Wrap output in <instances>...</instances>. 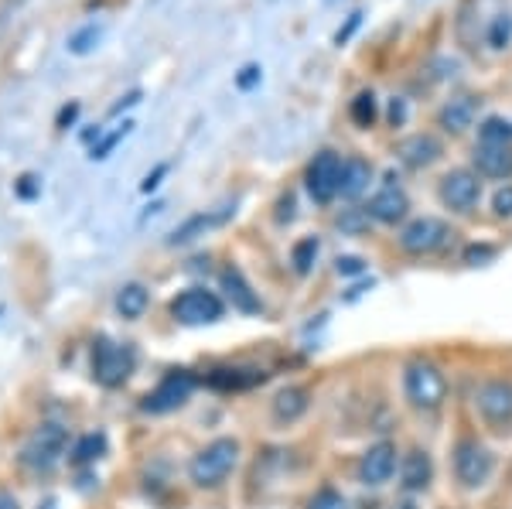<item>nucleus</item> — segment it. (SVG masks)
<instances>
[{"label": "nucleus", "instance_id": "nucleus-36", "mask_svg": "<svg viewBox=\"0 0 512 509\" xmlns=\"http://www.w3.org/2000/svg\"><path fill=\"white\" fill-rule=\"evenodd\" d=\"M390 120H393V127H396V123L407 120V106H403V100H393L390 103Z\"/></svg>", "mask_w": 512, "mask_h": 509}, {"label": "nucleus", "instance_id": "nucleus-34", "mask_svg": "<svg viewBox=\"0 0 512 509\" xmlns=\"http://www.w3.org/2000/svg\"><path fill=\"white\" fill-rule=\"evenodd\" d=\"M359 18H362V14H352V18H349V24H345V28H342V31H338V35H335V45H345V41H349V35H352V31L359 28Z\"/></svg>", "mask_w": 512, "mask_h": 509}, {"label": "nucleus", "instance_id": "nucleus-23", "mask_svg": "<svg viewBox=\"0 0 512 509\" xmlns=\"http://www.w3.org/2000/svg\"><path fill=\"white\" fill-rule=\"evenodd\" d=\"M99 38H103V24H86V28H79L76 35L69 38V52L72 55H89L99 45Z\"/></svg>", "mask_w": 512, "mask_h": 509}, {"label": "nucleus", "instance_id": "nucleus-9", "mask_svg": "<svg viewBox=\"0 0 512 509\" xmlns=\"http://www.w3.org/2000/svg\"><path fill=\"white\" fill-rule=\"evenodd\" d=\"M448 236H451L448 223L424 216V219H414V223L403 229L400 246L407 253H434V250H441V246L448 243Z\"/></svg>", "mask_w": 512, "mask_h": 509}, {"label": "nucleus", "instance_id": "nucleus-11", "mask_svg": "<svg viewBox=\"0 0 512 509\" xmlns=\"http://www.w3.org/2000/svg\"><path fill=\"white\" fill-rule=\"evenodd\" d=\"M396 472V448L390 441H379L362 455V465H359V475L366 486H383L390 482V475Z\"/></svg>", "mask_w": 512, "mask_h": 509}, {"label": "nucleus", "instance_id": "nucleus-18", "mask_svg": "<svg viewBox=\"0 0 512 509\" xmlns=\"http://www.w3.org/2000/svg\"><path fill=\"white\" fill-rule=\"evenodd\" d=\"M304 410H308V390L287 387V390L277 393V400H274V417H277V421H297Z\"/></svg>", "mask_w": 512, "mask_h": 509}, {"label": "nucleus", "instance_id": "nucleus-20", "mask_svg": "<svg viewBox=\"0 0 512 509\" xmlns=\"http://www.w3.org/2000/svg\"><path fill=\"white\" fill-rule=\"evenodd\" d=\"M222 284H226L229 298L236 301V308H239V311H260V301L253 298V291L246 287V281H243V274H239V270L229 267L226 274H222Z\"/></svg>", "mask_w": 512, "mask_h": 509}, {"label": "nucleus", "instance_id": "nucleus-37", "mask_svg": "<svg viewBox=\"0 0 512 509\" xmlns=\"http://www.w3.org/2000/svg\"><path fill=\"white\" fill-rule=\"evenodd\" d=\"M76 113H79V106H76V103H72V106H65V110L59 113V127H65V123H72V120H76Z\"/></svg>", "mask_w": 512, "mask_h": 509}, {"label": "nucleus", "instance_id": "nucleus-31", "mask_svg": "<svg viewBox=\"0 0 512 509\" xmlns=\"http://www.w3.org/2000/svg\"><path fill=\"white\" fill-rule=\"evenodd\" d=\"M256 82H260V65H246V69L236 76V86L239 89H253Z\"/></svg>", "mask_w": 512, "mask_h": 509}, {"label": "nucleus", "instance_id": "nucleus-22", "mask_svg": "<svg viewBox=\"0 0 512 509\" xmlns=\"http://www.w3.org/2000/svg\"><path fill=\"white\" fill-rule=\"evenodd\" d=\"M226 219H229V209H226V212H212V216H195V219H188L185 226L175 229L171 243H188V240H195V233H205L209 226H219V223H226Z\"/></svg>", "mask_w": 512, "mask_h": 509}, {"label": "nucleus", "instance_id": "nucleus-15", "mask_svg": "<svg viewBox=\"0 0 512 509\" xmlns=\"http://www.w3.org/2000/svg\"><path fill=\"white\" fill-rule=\"evenodd\" d=\"M396 154H400V161L410 164V168H427V164H434L441 158V144H437V137L431 134H414V137H407V141H400Z\"/></svg>", "mask_w": 512, "mask_h": 509}, {"label": "nucleus", "instance_id": "nucleus-26", "mask_svg": "<svg viewBox=\"0 0 512 509\" xmlns=\"http://www.w3.org/2000/svg\"><path fill=\"white\" fill-rule=\"evenodd\" d=\"M103 448H106L103 434H86V438L76 445V462H93V458L103 455Z\"/></svg>", "mask_w": 512, "mask_h": 509}, {"label": "nucleus", "instance_id": "nucleus-6", "mask_svg": "<svg viewBox=\"0 0 512 509\" xmlns=\"http://www.w3.org/2000/svg\"><path fill=\"white\" fill-rule=\"evenodd\" d=\"M192 387H195L192 373H185V369H178V373H168L161 380L158 390L147 393L144 410H147V414H168V410H178L188 397H192Z\"/></svg>", "mask_w": 512, "mask_h": 509}, {"label": "nucleus", "instance_id": "nucleus-30", "mask_svg": "<svg viewBox=\"0 0 512 509\" xmlns=\"http://www.w3.org/2000/svg\"><path fill=\"white\" fill-rule=\"evenodd\" d=\"M492 209H495V216H502V219L512 216V185H506V188H499V192H495Z\"/></svg>", "mask_w": 512, "mask_h": 509}, {"label": "nucleus", "instance_id": "nucleus-4", "mask_svg": "<svg viewBox=\"0 0 512 509\" xmlns=\"http://www.w3.org/2000/svg\"><path fill=\"white\" fill-rule=\"evenodd\" d=\"M454 475L468 489H478L492 475V451L478 445V441H461L458 451H454Z\"/></svg>", "mask_w": 512, "mask_h": 509}, {"label": "nucleus", "instance_id": "nucleus-13", "mask_svg": "<svg viewBox=\"0 0 512 509\" xmlns=\"http://www.w3.org/2000/svg\"><path fill=\"white\" fill-rule=\"evenodd\" d=\"M65 451V431L59 424H45L28 445V462L31 465H52Z\"/></svg>", "mask_w": 512, "mask_h": 509}, {"label": "nucleus", "instance_id": "nucleus-5", "mask_svg": "<svg viewBox=\"0 0 512 509\" xmlns=\"http://www.w3.org/2000/svg\"><path fill=\"white\" fill-rule=\"evenodd\" d=\"M475 404H478V410H482V417H485L489 428H495V431L509 428L512 424V383L489 380L482 390H478Z\"/></svg>", "mask_w": 512, "mask_h": 509}, {"label": "nucleus", "instance_id": "nucleus-3", "mask_svg": "<svg viewBox=\"0 0 512 509\" xmlns=\"http://www.w3.org/2000/svg\"><path fill=\"white\" fill-rule=\"evenodd\" d=\"M93 373L103 387H120L127 383V376L134 373V352L127 346H117L110 339H99L93 349Z\"/></svg>", "mask_w": 512, "mask_h": 509}, {"label": "nucleus", "instance_id": "nucleus-38", "mask_svg": "<svg viewBox=\"0 0 512 509\" xmlns=\"http://www.w3.org/2000/svg\"><path fill=\"white\" fill-rule=\"evenodd\" d=\"M489 257H492L489 246H482V250H475L472 246V250H468V264H475V260H489Z\"/></svg>", "mask_w": 512, "mask_h": 509}, {"label": "nucleus", "instance_id": "nucleus-35", "mask_svg": "<svg viewBox=\"0 0 512 509\" xmlns=\"http://www.w3.org/2000/svg\"><path fill=\"white\" fill-rule=\"evenodd\" d=\"M164 171H168V164H161V168H154V175H147L144 182H140V188H144V192H151V188H158Z\"/></svg>", "mask_w": 512, "mask_h": 509}, {"label": "nucleus", "instance_id": "nucleus-25", "mask_svg": "<svg viewBox=\"0 0 512 509\" xmlns=\"http://www.w3.org/2000/svg\"><path fill=\"white\" fill-rule=\"evenodd\" d=\"M509 141H512V123L499 120V117L485 120V127H482V144H509Z\"/></svg>", "mask_w": 512, "mask_h": 509}, {"label": "nucleus", "instance_id": "nucleus-2", "mask_svg": "<svg viewBox=\"0 0 512 509\" xmlns=\"http://www.w3.org/2000/svg\"><path fill=\"white\" fill-rule=\"evenodd\" d=\"M236 458H239V445H236V441H229V438L212 441L209 448L195 455L192 482H195V486H219V482L236 469Z\"/></svg>", "mask_w": 512, "mask_h": 509}, {"label": "nucleus", "instance_id": "nucleus-21", "mask_svg": "<svg viewBox=\"0 0 512 509\" xmlns=\"http://www.w3.org/2000/svg\"><path fill=\"white\" fill-rule=\"evenodd\" d=\"M147 305H151V298H147V291L140 284H127L117 298V308L123 318H140L147 311Z\"/></svg>", "mask_w": 512, "mask_h": 509}, {"label": "nucleus", "instance_id": "nucleus-32", "mask_svg": "<svg viewBox=\"0 0 512 509\" xmlns=\"http://www.w3.org/2000/svg\"><path fill=\"white\" fill-rule=\"evenodd\" d=\"M492 45H495V48H506V45H509V24H506V18L495 21V28H492Z\"/></svg>", "mask_w": 512, "mask_h": 509}, {"label": "nucleus", "instance_id": "nucleus-7", "mask_svg": "<svg viewBox=\"0 0 512 509\" xmlns=\"http://www.w3.org/2000/svg\"><path fill=\"white\" fill-rule=\"evenodd\" d=\"M171 311H175V318L185 325H205V322H216L222 315V301L212 291L192 287V291H185L175 305H171Z\"/></svg>", "mask_w": 512, "mask_h": 509}, {"label": "nucleus", "instance_id": "nucleus-39", "mask_svg": "<svg viewBox=\"0 0 512 509\" xmlns=\"http://www.w3.org/2000/svg\"><path fill=\"white\" fill-rule=\"evenodd\" d=\"M35 182H38L35 175H24L21 178V195H35Z\"/></svg>", "mask_w": 512, "mask_h": 509}, {"label": "nucleus", "instance_id": "nucleus-17", "mask_svg": "<svg viewBox=\"0 0 512 509\" xmlns=\"http://www.w3.org/2000/svg\"><path fill=\"white\" fill-rule=\"evenodd\" d=\"M475 113H478L475 96H454V100L444 103V110H441V127L451 130V134H461V130L472 127Z\"/></svg>", "mask_w": 512, "mask_h": 509}, {"label": "nucleus", "instance_id": "nucleus-16", "mask_svg": "<svg viewBox=\"0 0 512 509\" xmlns=\"http://www.w3.org/2000/svg\"><path fill=\"white\" fill-rule=\"evenodd\" d=\"M369 178H373V168L362 158H349L342 161V178H338V195L342 199H359L369 188Z\"/></svg>", "mask_w": 512, "mask_h": 509}, {"label": "nucleus", "instance_id": "nucleus-29", "mask_svg": "<svg viewBox=\"0 0 512 509\" xmlns=\"http://www.w3.org/2000/svg\"><path fill=\"white\" fill-rule=\"evenodd\" d=\"M308 509H345V499L338 496L335 489H321L315 499H311Z\"/></svg>", "mask_w": 512, "mask_h": 509}, {"label": "nucleus", "instance_id": "nucleus-19", "mask_svg": "<svg viewBox=\"0 0 512 509\" xmlns=\"http://www.w3.org/2000/svg\"><path fill=\"white\" fill-rule=\"evenodd\" d=\"M431 458L424 455V451H410L407 458H403V486L407 489H427V482H431Z\"/></svg>", "mask_w": 512, "mask_h": 509}, {"label": "nucleus", "instance_id": "nucleus-10", "mask_svg": "<svg viewBox=\"0 0 512 509\" xmlns=\"http://www.w3.org/2000/svg\"><path fill=\"white\" fill-rule=\"evenodd\" d=\"M478 195H482V182H478V175H472V171L458 168L451 171V175H444L441 182V202L448 205V209L454 212H472Z\"/></svg>", "mask_w": 512, "mask_h": 509}, {"label": "nucleus", "instance_id": "nucleus-1", "mask_svg": "<svg viewBox=\"0 0 512 509\" xmlns=\"http://www.w3.org/2000/svg\"><path fill=\"white\" fill-rule=\"evenodd\" d=\"M403 390H407V400L420 410H434L441 407L444 393H448V380L444 373L431 363H410L407 376H403Z\"/></svg>", "mask_w": 512, "mask_h": 509}, {"label": "nucleus", "instance_id": "nucleus-27", "mask_svg": "<svg viewBox=\"0 0 512 509\" xmlns=\"http://www.w3.org/2000/svg\"><path fill=\"white\" fill-rule=\"evenodd\" d=\"M315 257H318V240L311 236V240H301L294 246V267L301 270V274H308L311 264H315Z\"/></svg>", "mask_w": 512, "mask_h": 509}, {"label": "nucleus", "instance_id": "nucleus-14", "mask_svg": "<svg viewBox=\"0 0 512 509\" xmlns=\"http://www.w3.org/2000/svg\"><path fill=\"white\" fill-rule=\"evenodd\" d=\"M410 209V199L403 195V188L396 185H386L383 192L373 195V202H369V216L379 219V223H400L403 216H407Z\"/></svg>", "mask_w": 512, "mask_h": 509}, {"label": "nucleus", "instance_id": "nucleus-33", "mask_svg": "<svg viewBox=\"0 0 512 509\" xmlns=\"http://www.w3.org/2000/svg\"><path fill=\"white\" fill-rule=\"evenodd\" d=\"M362 260L359 257H338V274H359Z\"/></svg>", "mask_w": 512, "mask_h": 509}, {"label": "nucleus", "instance_id": "nucleus-12", "mask_svg": "<svg viewBox=\"0 0 512 509\" xmlns=\"http://www.w3.org/2000/svg\"><path fill=\"white\" fill-rule=\"evenodd\" d=\"M475 168L485 178H509L512 175V144H478Z\"/></svg>", "mask_w": 512, "mask_h": 509}, {"label": "nucleus", "instance_id": "nucleus-8", "mask_svg": "<svg viewBox=\"0 0 512 509\" xmlns=\"http://www.w3.org/2000/svg\"><path fill=\"white\" fill-rule=\"evenodd\" d=\"M338 178H342V161L332 151H321L308 168V192L311 199L328 205L338 195Z\"/></svg>", "mask_w": 512, "mask_h": 509}, {"label": "nucleus", "instance_id": "nucleus-24", "mask_svg": "<svg viewBox=\"0 0 512 509\" xmlns=\"http://www.w3.org/2000/svg\"><path fill=\"white\" fill-rule=\"evenodd\" d=\"M352 120L359 127H373L376 123V96L373 93H359L352 100Z\"/></svg>", "mask_w": 512, "mask_h": 509}, {"label": "nucleus", "instance_id": "nucleus-28", "mask_svg": "<svg viewBox=\"0 0 512 509\" xmlns=\"http://www.w3.org/2000/svg\"><path fill=\"white\" fill-rule=\"evenodd\" d=\"M130 130H134V123H123V127L120 130H113V134L110 137H103V141H99L96 147H93V154H89V158H93V161H103L106 158V154H110L113 151V147H117L120 141H123V137H127L130 134Z\"/></svg>", "mask_w": 512, "mask_h": 509}]
</instances>
